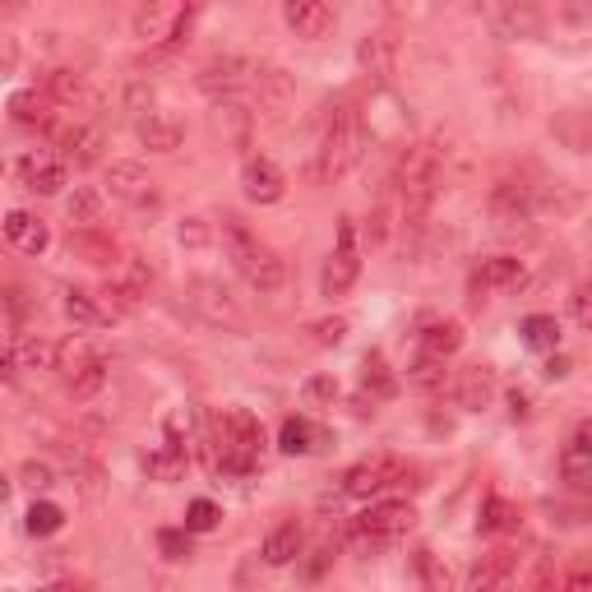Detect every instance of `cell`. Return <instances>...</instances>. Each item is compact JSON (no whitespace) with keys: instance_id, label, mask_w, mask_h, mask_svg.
Segmentation results:
<instances>
[{"instance_id":"cell-7","label":"cell","mask_w":592,"mask_h":592,"mask_svg":"<svg viewBox=\"0 0 592 592\" xmlns=\"http://www.w3.org/2000/svg\"><path fill=\"white\" fill-rule=\"evenodd\" d=\"M52 370H60V380H65V389H70L75 399H93V393L107 384V357L93 353V347L83 343V338L60 343Z\"/></svg>"},{"instance_id":"cell-9","label":"cell","mask_w":592,"mask_h":592,"mask_svg":"<svg viewBox=\"0 0 592 592\" xmlns=\"http://www.w3.org/2000/svg\"><path fill=\"white\" fill-rule=\"evenodd\" d=\"M186 305L213 328H241L246 324V311H241V301L232 297V288L223 278H194L186 288Z\"/></svg>"},{"instance_id":"cell-15","label":"cell","mask_w":592,"mask_h":592,"mask_svg":"<svg viewBox=\"0 0 592 592\" xmlns=\"http://www.w3.org/2000/svg\"><path fill=\"white\" fill-rule=\"evenodd\" d=\"M65 177L70 171H65V158H56V153H29V158H19V181L33 194H60Z\"/></svg>"},{"instance_id":"cell-35","label":"cell","mask_w":592,"mask_h":592,"mask_svg":"<svg viewBox=\"0 0 592 592\" xmlns=\"http://www.w3.org/2000/svg\"><path fill=\"white\" fill-rule=\"evenodd\" d=\"M361 389L370 393V399H393V389H399V380L389 376V366H384L380 353H370V357L361 361Z\"/></svg>"},{"instance_id":"cell-42","label":"cell","mask_w":592,"mask_h":592,"mask_svg":"<svg viewBox=\"0 0 592 592\" xmlns=\"http://www.w3.org/2000/svg\"><path fill=\"white\" fill-rule=\"evenodd\" d=\"M305 334H311L315 347H334V343L347 338V320H343V315H334V320H315L311 328H305Z\"/></svg>"},{"instance_id":"cell-18","label":"cell","mask_w":592,"mask_h":592,"mask_svg":"<svg viewBox=\"0 0 592 592\" xmlns=\"http://www.w3.org/2000/svg\"><path fill=\"white\" fill-rule=\"evenodd\" d=\"M514 569H518V551H514V546H500V551H491L487 560L472 569L468 592H504V588H510V579H514Z\"/></svg>"},{"instance_id":"cell-22","label":"cell","mask_w":592,"mask_h":592,"mask_svg":"<svg viewBox=\"0 0 592 592\" xmlns=\"http://www.w3.org/2000/svg\"><path fill=\"white\" fill-rule=\"evenodd\" d=\"M5 236H10V246H19L24 255H42V250L52 246L47 223H42V217H33V213H24V209L5 213Z\"/></svg>"},{"instance_id":"cell-41","label":"cell","mask_w":592,"mask_h":592,"mask_svg":"<svg viewBox=\"0 0 592 592\" xmlns=\"http://www.w3.org/2000/svg\"><path fill=\"white\" fill-rule=\"evenodd\" d=\"M407 380H412L416 389H440V384H445V361L416 357V361L407 366Z\"/></svg>"},{"instance_id":"cell-3","label":"cell","mask_w":592,"mask_h":592,"mask_svg":"<svg viewBox=\"0 0 592 592\" xmlns=\"http://www.w3.org/2000/svg\"><path fill=\"white\" fill-rule=\"evenodd\" d=\"M213 435V468L223 477H250L259 468V449H265V426L246 407H227L217 416Z\"/></svg>"},{"instance_id":"cell-33","label":"cell","mask_w":592,"mask_h":592,"mask_svg":"<svg viewBox=\"0 0 592 592\" xmlns=\"http://www.w3.org/2000/svg\"><path fill=\"white\" fill-rule=\"evenodd\" d=\"M518 334H523V343H528L533 353H556L560 347V320L556 315H528L518 324Z\"/></svg>"},{"instance_id":"cell-46","label":"cell","mask_w":592,"mask_h":592,"mask_svg":"<svg viewBox=\"0 0 592 592\" xmlns=\"http://www.w3.org/2000/svg\"><path fill=\"white\" fill-rule=\"evenodd\" d=\"M556 592H592V574L588 569H569V574L556 583Z\"/></svg>"},{"instance_id":"cell-14","label":"cell","mask_w":592,"mask_h":592,"mask_svg":"<svg viewBox=\"0 0 592 592\" xmlns=\"http://www.w3.org/2000/svg\"><path fill=\"white\" fill-rule=\"evenodd\" d=\"M241 190H246L250 204H278L282 190H288V177L273 158H250L246 171H241Z\"/></svg>"},{"instance_id":"cell-11","label":"cell","mask_w":592,"mask_h":592,"mask_svg":"<svg viewBox=\"0 0 592 592\" xmlns=\"http://www.w3.org/2000/svg\"><path fill=\"white\" fill-rule=\"evenodd\" d=\"M255 79H259V70L246 56H213L200 65V75H194V83H200L213 102H236Z\"/></svg>"},{"instance_id":"cell-5","label":"cell","mask_w":592,"mask_h":592,"mask_svg":"<svg viewBox=\"0 0 592 592\" xmlns=\"http://www.w3.org/2000/svg\"><path fill=\"white\" fill-rule=\"evenodd\" d=\"M190 24H194L190 5H144V10H135V37H144L153 47V60L177 56Z\"/></svg>"},{"instance_id":"cell-40","label":"cell","mask_w":592,"mask_h":592,"mask_svg":"<svg viewBox=\"0 0 592 592\" xmlns=\"http://www.w3.org/2000/svg\"><path fill=\"white\" fill-rule=\"evenodd\" d=\"M217 518H223V510H217L213 500H190V510H186V533H213Z\"/></svg>"},{"instance_id":"cell-23","label":"cell","mask_w":592,"mask_h":592,"mask_svg":"<svg viewBox=\"0 0 592 592\" xmlns=\"http://www.w3.org/2000/svg\"><path fill=\"white\" fill-rule=\"evenodd\" d=\"M324 445H328V431L315 426L311 416H288V422H282V431H278V449H282V454H315V449H324Z\"/></svg>"},{"instance_id":"cell-28","label":"cell","mask_w":592,"mask_h":592,"mask_svg":"<svg viewBox=\"0 0 592 592\" xmlns=\"http://www.w3.org/2000/svg\"><path fill=\"white\" fill-rule=\"evenodd\" d=\"M301 551H305V533L297 528V523H278V528L265 537V546H259V556H265V565H273V569L301 560Z\"/></svg>"},{"instance_id":"cell-8","label":"cell","mask_w":592,"mask_h":592,"mask_svg":"<svg viewBox=\"0 0 592 592\" xmlns=\"http://www.w3.org/2000/svg\"><path fill=\"white\" fill-rule=\"evenodd\" d=\"M412 477V468L403 463V458H393V454H370L361 458V463H353L343 472V495H353V500H376L393 487H403V481Z\"/></svg>"},{"instance_id":"cell-12","label":"cell","mask_w":592,"mask_h":592,"mask_svg":"<svg viewBox=\"0 0 592 592\" xmlns=\"http://www.w3.org/2000/svg\"><path fill=\"white\" fill-rule=\"evenodd\" d=\"M523 282V259L518 255H491L472 269V292L477 297H495V292H514Z\"/></svg>"},{"instance_id":"cell-34","label":"cell","mask_w":592,"mask_h":592,"mask_svg":"<svg viewBox=\"0 0 592 592\" xmlns=\"http://www.w3.org/2000/svg\"><path fill=\"white\" fill-rule=\"evenodd\" d=\"M518 528V510L504 495H491L481 504V518H477V533H510Z\"/></svg>"},{"instance_id":"cell-6","label":"cell","mask_w":592,"mask_h":592,"mask_svg":"<svg viewBox=\"0 0 592 592\" xmlns=\"http://www.w3.org/2000/svg\"><path fill=\"white\" fill-rule=\"evenodd\" d=\"M416 523V510L407 500H376L370 510L353 523V541L361 546V551H380V546L399 541L407 528Z\"/></svg>"},{"instance_id":"cell-20","label":"cell","mask_w":592,"mask_h":592,"mask_svg":"<svg viewBox=\"0 0 592 592\" xmlns=\"http://www.w3.org/2000/svg\"><path fill=\"white\" fill-rule=\"evenodd\" d=\"M181 135H186V125L171 116V112H144L139 116V139H144V148H153V153H177L181 148Z\"/></svg>"},{"instance_id":"cell-50","label":"cell","mask_w":592,"mask_h":592,"mask_svg":"<svg viewBox=\"0 0 592 592\" xmlns=\"http://www.w3.org/2000/svg\"><path fill=\"white\" fill-rule=\"evenodd\" d=\"M426 592H449V579L435 565H426Z\"/></svg>"},{"instance_id":"cell-44","label":"cell","mask_w":592,"mask_h":592,"mask_svg":"<svg viewBox=\"0 0 592 592\" xmlns=\"http://www.w3.org/2000/svg\"><path fill=\"white\" fill-rule=\"evenodd\" d=\"M158 546H163V556H167V560H186V556H190V537H186V533L163 528V533H158Z\"/></svg>"},{"instance_id":"cell-51","label":"cell","mask_w":592,"mask_h":592,"mask_svg":"<svg viewBox=\"0 0 592 592\" xmlns=\"http://www.w3.org/2000/svg\"><path fill=\"white\" fill-rule=\"evenodd\" d=\"M574 320H579V324H592V311H588V288H579V292H574Z\"/></svg>"},{"instance_id":"cell-43","label":"cell","mask_w":592,"mask_h":592,"mask_svg":"<svg viewBox=\"0 0 592 592\" xmlns=\"http://www.w3.org/2000/svg\"><path fill=\"white\" fill-rule=\"evenodd\" d=\"M19 481H24L29 491H52V487H56L47 463H24V468H19Z\"/></svg>"},{"instance_id":"cell-53","label":"cell","mask_w":592,"mask_h":592,"mask_svg":"<svg viewBox=\"0 0 592 592\" xmlns=\"http://www.w3.org/2000/svg\"><path fill=\"white\" fill-rule=\"evenodd\" d=\"M5 495H10V481H5V477H0V504H5Z\"/></svg>"},{"instance_id":"cell-32","label":"cell","mask_w":592,"mask_h":592,"mask_svg":"<svg viewBox=\"0 0 592 592\" xmlns=\"http://www.w3.org/2000/svg\"><path fill=\"white\" fill-rule=\"evenodd\" d=\"M65 320H70L75 328H102V324L112 320V315H107L102 305H98V297H89V292L70 288V292H65Z\"/></svg>"},{"instance_id":"cell-13","label":"cell","mask_w":592,"mask_h":592,"mask_svg":"<svg viewBox=\"0 0 592 592\" xmlns=\"http://www.w3.org/2000/svg\"><path fill=\"white\" fill-rule=\"evenodd\" d=\"M107 186H112L116 200L135 204V209H153V204H158V190H153L148 171L139 163H112V167H107Z\"/></svg>"},{"instance_id":"cell-47","label":"cell","mask_w":592,"mask_h":592,"mask_svg":"<svg viewBox=\"0 0 592 592\" xmlns=\"http://www.w3.org/2000/svg\"><path fill=\"white\" fill-rule=\"evenodd\" d=\"M204 236H209V232H204L200 217H186V223H181V241H186V246H200Z\"/></svg>"},{"instance_id":"cell-16","label":"cell","mask_w":592,"mask_h":592,"mask_svg":"<svg viewBox=\"0 0 592 592\" xmlns=\"http://www.w3.org/2000/svg\"><path fill=\"white\" fill-rule=\"evenodd\" d=\"M282 19H288V29L297 37H328L338 24L334 5H324V0H288V5H282Z\"/></svg>"},{"instance_id":"cell-54","label":"cell","mask_w":592,"mask_h":592,"mask_svg":"<svg viewBox=\"0 0 592 592\" xmlns=\"http://www.w3.org/2000/svg\"><path fill=\"white\" fill-rule=\"evenodd\" d=\"M42 592H70V588H42Z\"/></svg>"},{"instance_id":"cell-37","label":"cell","mask_w":592,"mask_h":592,"mask_svg":"<svg viewBox=\"0 0 592 592\" xmlns=\"http://www.w3.org/2000/svg\"><path fill=\"white\" fill-rule=\"evenodd\" d=\"M83 93H89V83H83L79 70H65V65H60V70L47 75V98L52 102H79Z\"/></svg>"},{"instance_id":"cell-2","label":"cell","mask_w":592,"mask_h":592,"mask_svg":"<svg viewBox=\"0 0 592 592\" xmlns=\"http://www.w3.org/2000/svg\"><path fill=\"white\" fill-rule=\"evenodd\" d=\"M440 171H445L440 139L412 144L399 158L393 186H399V194H403V227H422L426 223V213L435 204V190H440Z\"/></svg>"},{"instance_id":"cell-4","label":"cell","mask_w":592,"mask_h":592,"mask_svg":"<svg viewBox=\"0 0 592 592\" xmlns=\"http://www.w3.org/2000/svg\"><path fill=\"white\" fill-rule=\"evenodd\" d=\"M223 246H227V259L236 265V273L246 278L255 292H278L282 282H288V265L278 259V250L265 246L236 213L223 217Z\"/></svg>"},{"instance_id":"cell-36","label":"cell","mask_w":592,"mask_h":592,"mask_svg":"<svg viewBox=\"0 0 592 592\" xmlns=\"http://www.w3.org/2000/svg\"><path fill=\"white\" fill-rule=\"evenodd\" d=\"M14 361H19V370H47V366H56V347L29 334L14 343Z\"/></svg>"},{"instance_id":"cell-48","label":"cell","mask_w":592,"mask_h":592,"mask_svg":"<svg viewBox=\"0 0 592 592\" xmlns=\"http://www.w3.org/2000/svg\"><path fill=\"white\" fill-rule=\"evenodd\" d=\"M19 376V361H14V347H0V380H14Z\"/></svg>"},{"instance_id":"cell-52","label":"cell","mask_w":592,"mask_h":592,"mask_svg":"<svg viewBox=\"0 0 592 592\" xmlns=\"http://www.w3.org/2000/svg\"><path fill=\"white\" fill-rule=\"evenodd\" d=\"M569 376V361L565 357H551V361H546V380H565Z\"/></svg>"},{"instance_id":"cell-24","label":"cell","mask_w":592,"mask_h":592,"mask_svg":"<svg viewBox=\"0 0 592 592\" xmlns=\"http://www.w3.org/2000/svg\"><path fill=\"white\" fill-rule=\"evenodd\" d=\"M491 393H495V376H491V366H468L463 376H458L454 384V399L463 412H481L491 403Z\"/></svg>"},{"instance_id":"cell-31","label":"cell","mask_w":592,"mask_h":592,"mask_svg":"<svg viewBox=\"0 0 592 592\" xmlns=\"http://www.w3.org/2000/svg\"><path fill=\"white\" fill-rule=\"evenodd\" d=\"M10 116H14L19 125H29V130H47V125H52V98L37 93V89L14 93V98H10Z\"/></svg>"},{"instance_id":"cell-21","label":"cell","mask_w":592,"mask_h":592,"mask_svg":"<svg viewBox=\"0 0 592 592\" xmlns=\"http://www.w3.org/2000/svg\"><path fill=\"white\" fill-rule=\"evenodd\" d=\"M458 347H463V324H458V320H435V324L422 328V338H416V357L449 361Z\"/></svg>"},{"instance_id":"cell-39","label":"cell","mask_w":592,"mask_h":592,"mask_svg":"<svg viewBox=\"0 0 592 592\" xmlns=\"http://www.w3.org/2000/svg\"><path fill=\"white\" fill-rule=\"evenodd\" d=\"M65 213H70V223H98V213H102V194L93 190V186H79L75 194H70V204H65Z\"/></svg>"},{"instance_id":"cell-38","label":"cell","mask_w":592,"mask_h":592,"mask_svg":"<svg viewBox=\"0 0 592 592\" xmlns=\"http://www.w3.org/2000/svg\"><path fill=\"white\" fill-rule=\"evenodd\" d=\"M24 528H29L33 537H52V533H60V528H65L60 504H52V500H37L33 510H29V523H24Z\"/></svg>"},{"instance_id":"cell-17","label":"cell","mask_w":592,"mask_h":592,"mask_svg":"<svg viewBox=\"0 0 592 592\" xmlns=\"http://www.w3.org/2000/svg\"><path fill=\"white\" fill-rule=\"evenodd\" d=\"M560 477L569 481L574 491H588L592 487V426L583 422L574 435H569V445L560 454Z\"/></svg>"},{"instance_id":"cell-27","label":"cell","mask_w":592,"mask_h":592,"mask_svg":"<svg viewBox=\"0 0 592 592\" xmlns=\"http://www.w3.org/2000/svg\"><path fill=\"white\" fill-rule=\"evenodd\" d=\"M56 144L65 148V158L75 163H98V148H102V130L89 121H75V125H60L56 130Z\"/></svg>"},{"instance_id":"cell-1","label":"cell","mask_w":592,"mask_h":592,"mask_svg":"<svg viewBox=\"0 0 592 592\" xmlns=\"http://www.w3.org/2000/svg\"><path fill=\"white\" fill-rule=\"evenodd\" d=\"M361 144H366V130H361V116H357V107L353 102H334L328 107V116L320 125V144H315V167H311V177L320 186H334L343 181L347 171H353V163L361 158Z\"/></svg>"},{"instance_id":"cell-29","label":"cell","mask_w":592,"mask_h":592,"mask_svg":"<svg viewBox=\"0 0 592 592\" xmlns=\"http://www.w3.org/2000/svg\"><path fill=\"white\" fill-rule=\"evenodd\" d=\"M186 468H190L186 445H171V440H163L158 449H148V458H144V472H148L153 481H181Z\"/></svg>"},{"instance_id":"cell-26","label":"cell","mask_w":592,"mask_h":592,"mask_svg":"<svg viewBox=\"0 0 592 592\" xmlns=\"http://www.w3.org/2000/svg\"><path fill=\"white\" fill-rule=\"evenodd\" d=\"M148 288H153V269H148V259H139V255L121 259L116 273H112V292H116L125 305H135L139 297H148Z\"/></svg>"},{"instance_id":"cell-49","label":"cell","mask_w":592,"mask_h":592,"mask_svg":"<svg viewBox=\"0 0 592 592\" xmlns=\"http://www.w3.org/2000/svg\"><path fill=\"white\" fill-rule=\"evenodd\" d=\"M510 412H514V416H528V412H533V399H528L523 389H514V393H510Z\"/></svg>"},{"instance_id":"cell-25","label":"cell","mask_w":592,"mask_h":592,"mask_svg":"<svg viewBox=\"0 0 592 592\" xmlns=\"http://www.w3.org/2000/svg\"><path fill=\"white\" fill-rule=\"evenodd\" d=\"M487 24L500 37H533L541 29V14L533 5H491L487 10Z\"/></svg>"},{"instance_id":"cell-30","label":"cell","mask_w":592,"mask_h":592,"mask_svg":"<svg viewBox=\"0 0 592 592\" xmlns=\"http://www.w3.org/2000/svg\"><path fill=\"white\" fill-rule=\"evenodd\" d=\"M491 217H495V223L500 227H523V223H528V217H533V204H528V190H523V186H500L495 194H491Z\"/></svg>"},{"instance_id":"cell-19","label":"cell","mask_w":592,"mask_h":592,"mask_svg":"<svg viewBox=\"0 0 592 592\" xmlns=\"http://www.w3.org/2000/svg\"><path fill=\"white\" fill-rule=\"evenodd\" d=\"M357 60H361V70H366L370 79H389L393 65H399V37H393L389 29L366 33L361 47H357Z\"/></svg>"},{"instance_id":"cell-10","label":"cell","mask_w":592,"mask_h":592,"mask_svg":"<svg viewBox=\"0 0 592 592\" xmlns=\"http://www.w3.org/2000/svg\"><path fill=\"white\" fill-rule=\"evenodd\" d=\"M361 278V255H357V223L353 217H343L338 223V246L334 255L324 259V273H320V292L324 297H347L357 288Z\"/></svg>"},{"instance_id":"cell-45","label":"cell","mask_w":592,"mask_h":592,"mask_svg":"<svg viewBox=\"0 0 592 592\" xmlns=\"http://www.w3.org/2000/svg\"><path fill=\"white\" fill-rule=\"evenodd\" d=\"M305 399H311V403H328V399H338V380L315 376L311 384H305Z\"/></svg>"}]
</instances>
